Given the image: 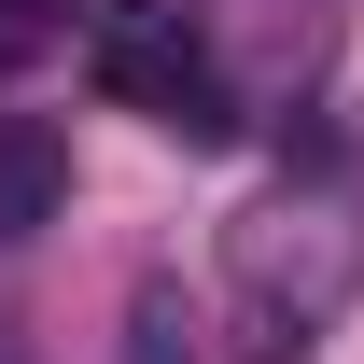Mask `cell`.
<instances>
[{"label":"cell","instance_id":"6da1fadb","mask_svg":"<svg viewBox=\"0 0 364 364\" xmlns=\"http://www.w3.org/2000/svg\"><path fill=\"white\" fill-rule=\"evenodd\" d=\"M98 85L127 98V112H154L168 140H225V98H210V70H196V28H182L168 0H112L98 14Z\"/></svg>","mask_w":364,"mask_h":364},{"label":"cell","instance_id":"7a4b0ae2","mask_svg":"<svg viewBox=\"0 0 364 364\" xmlns=\"http://www.w3.org/2000/svg\"><path fill=\"white\" fill-rule=\"evenodd\" d=\"M56 196H70V140H56L43 112H0V238L56 225Z\"/></svg>","mask_w":364,"mask_h":364},{"label":"cell","instance_id":"3957f363","mask_svg":"<svg viewBox=\"0 0 364 364\" xmlns=\"http://www.w3.org/2000/svg\"><path fill=\"white\" fill-rule=\"evenodd\" d=\"M43 43H56V0H0V85H14Z\"/></svg>","mask_w":364,"mask_h":364},{"label":"cell","instance_id":"277c9868","mask_svg":"<svg viewBox=\"0 0 364 364\" xmlns=\"http://www.w3.org/2000/svg\"><path fill=\"white\" fill-rule=\"evenodd\" d=\"M127 336H140L127 364H196V350H182V309H168V294H140V322H127Z\"/></svg>","mask_w":364,"mask_h":364}]
</instances>
